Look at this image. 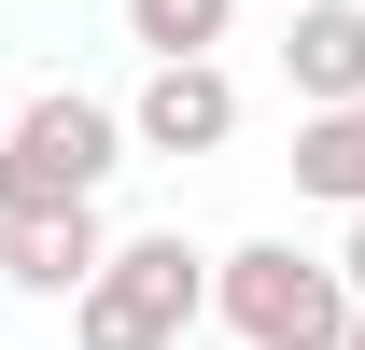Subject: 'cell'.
<instances>
[{
	"label": "cell",
	"mask_w": 365,
	"mask_h": 350,
	"mask_svg": "<svg viewBox=\"0 0 365 350\" xmlns=\"http://www.w3.org/2000/svg\"><path fill=\"white\" fill-rule=\"evenodd\" d=\"M127 140L140 154H225L239 140V85H225V56H155L127 98Z\"/></svg>",
	"instance_id": "4"
},
{
	"label": "cell",
	"mask_w": 365,
	"mask_h": 350,
	"mask_svg": "<svg viewBox=\"0 0 365 350\" xmlns=\"http://www.w3.org/2000/svg\"><path fill=\"white\" fill-rule=\"evenodd\" d=\"M225 14H239V0H127V43H155V56H211V43H225Z\"/></svg>",
	"instance_id": "8"
},
{
	"label": "cell",
	"mask_w": 365,
	"mask_h": 350,
	"mask_svg": "<svg viewBox=\"0 0 365 350\" xmlns=\"http://www.w3.org/2000/svg\"><path fill=\"white\" fill-rule=\"evenodd\" d=\"M197 308H211V253H197L182 224H155V238H113V266H98L85 308H71V336L85 350H182Z\"/></svg>",
	"instance_id": "3"
},
{
	"label": "cell",
	"mask_w": 365,
	"mask_h": 350,
	"mask_svg": "<svg viewBox=\"0 0 365 350\" xmlns=\"http://www.w3.org/2000/svg\"><path fill=\"white\" fill-rule=\"evenodd\" d=\"M0 140H14V112H0Z\"/></svg>",
	"instance_id": "10"
},
{
	"label": "cell",
	"mask_w": 365,
	"mask_h": 350,
	"mask_svg": "<svg viewBox=\"0 0 365 350\" xmlns=\"http://www.w3.org/2000/svg\"><path fill=\"white\" fill-rule=\"evenodd\" d=\"M113 266V224L98 211H0V280L43 308H85V280Z\"/></svg>",
	"instance_id": "5"
},
{
	"label": "cell",
	"mask_w": 365,
	"mask_h": 350,
	"mask_svg": "<svg viewBox=\"0 0 365 350\" xmlns=\"http://www.w3.org/2000/svg\"><path fill=\"white\" fill-rule=\"evenodd\" d=\"M281 70H295V112H351L365 98V0H295Z\"/></svg>",
	"instance_id": "6"
},
{
	"label": "cell",
	"mask_w": 365,
	"mask_h": 350,
	"mask_svg": "<svg viewBox=\"0 0 365 350\" xmlns=\"http://www.w3.org/2000/svg\"><path fill=\"white\" fill-rule=\"evenodd\" d=\"M295 196L365 211V98H351V112H295Z\"/></svg>",
	"instance_id": "7"
},
{
	"label": "cell",
	"mask_w": 365,
	"mask_h": 350,
	"mask_svg": "<svg viewBox=\"0 0 365 350\" xmlns=\"http://www.w3.org/2000/svg\"><path fill=\"white\" fill-rule=\"evenodd\" d=\"M127 169V112L85 85L14 98V140H0V211H98V182Z\"/></svg>",
	"instance_id": "2"
},
{
	"label": "cell",
	"mask_w": 365,
	"mask_h": 350,
	"mask_svg": "<svg viewBox=\"0 0 365 350\" xmlns=\"http://www.w3.org/2000/svg\"><path fill=\"white\" fill-rule=\"evenodd\" d=\"M337 266H351V295H365V211H351V238H337Z\"/></svg>",
	"instance_id": "9"
},
{
	"label": "cell",
	"mask_w": 365,
	"mask_h": 350,
	"mask_svg": "<svg viewBox=\"0 0 365 350\" xmlns=\"http://www.w3.org/2000/svg\"><path fill=\"white\" fill-rule=\"evenodd\" d=\"M351 350H365V322H351Z\"/></svg>",
	"instance_id": "11"
},
{
	"label": "cell",
	"mask_w": 365,
	"mask_h": 350,
	"mask_svg": "<svg viewBox=\"0 0 365 350\" xmlns=\"http://www.w3.org/2000/svg\"><path fill=\"white\" fill-rule=\"evenodd\" d=\"M211 308H225L239 350H351L365 295L337 253H295V238H239V253H211Z\"/></svg>",
	"instance_id": "1"
}]
</instances>
